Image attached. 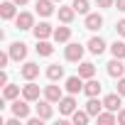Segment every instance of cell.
I'll list each match as a JSON object with an SVG mask.
<instances>
[{
	"mask_svg": "<svg viewBox=\"0 0 125 125\" xmlns=\"http://www.w3.org/2000/svg\"><path fill=\"white\" fill-rule=\"evenodd\" d=\"M96 3H98V8H113L115 0H96Z\"/></svg>",
	"mask_w": 125,
	"mask_h": 125,
	"instance_id": "1f68e13d",
	"label": "cell"
},
{
	"mask_svg": "<svg viewBox=\"0 0 125 125\" xmlns=\"http://www.w3.org/2000/svg\"><path fill=\"white\" fill-rule=\"evenodd\" d=\"M15 0H8V3H3L0 5V17L3 20H12V17H17V10H15Z\"/></svg>",
	"mask_w": 125,
	"mask_h": 125,
	"instance_id": "5bb4252c",
	"label": "cell"
},
{
	"mask_svg": "<svg viewBox=\"0 0 125 125\" xmlns=\"http://www.w3.org/2000/svg\"><path fill=\"white\" fill-rule=\"evenodd\" d=\"M34 10H37V15H42V17H49V15L54 12V0H37Z\"/></svg>",
	"mask_w": 125,
	"mask_h": 125,
	"instance_id": "9a60e30c",
	"label": "cell"
},
{
	"mask_svg": "<svg viewBox=\"0 0 125 125\" xmlns=\"http://www.w3.org/2000/svg\"><path fill=\"white\" fill-rule=\"evenodd\" d=\"M74 10L79 12V15H88V0H74Z\"/></svg>",
	"mask_w": 125,
	"mask_h": 125,
	"instance_id": "f1b7e54d",
	"label": "cell"
},
{
	"mask_svg": "<svg viewBox=\"0 0 125 125\" xmlns=\"http://www.w3.org/2000/svg\"><path fill=\"white\" fill-rule=\"evenodd\" d=\"M32 32H34V37H37V39H47V37H52V34H54V27H52L49 22H39V25H34V27H32Z\"/></svg>",
	"mask_w": 125,
	"mask_h": 125,
	"instance_id": "7c38bea8",
	"label": "cell"
},
{
	"mask_svg": "<svg viewBox=\"0 0 125 125\" xmlns=\"http://www.w3.org/2000/svg\"><path fill=\"white\" fill-rule=\"evenodd\" d=\"M20 74H22V79H27V81H34V79L39 76V64H34V61H27V64L20 69Z\"/></svg>",
	"mask_w": 125,
	"mask_h": 125,
	"instance_id": "8fae6325",
	"label": "cell"
},
{
	"mask_svg": "<svg viewBox=\"0 0 125 125\" xmlns=\"http://www.w3.org/2000/svg\"><path fill=\"white\" fill-rule=\"evenodd\" d=\"M103 108H105V105H103V101H98L96 96H91V98H88V103H86V110H88V115H91V118H96Z\"/></svg>",
	"mask_w": 125,
	"mask_h": 125,
	"instance_id": "2e32d148",
	"label": "cell"
},
{
	"mask_svg": "<svg viewBox=\"0 0 125 125\" xmlns=\"http://www.w3.org/2000/svg\"><path fill=\"white\" fill-rule=\"evenodd\" d=\"M20 86H12V83H5V88H3V101H15V98H20Z\"/></svg>",
	"mask_w": 125,
	"mask_h": 125,
	"instance_id": "44dd1931",
	"label": "cell"
},
{
	"mask_svg": "<svg viewBox=\"0 0 125 125\" xmlns=\"http://www.w3.org/2000/svg\"><path fill=\"white\" fill-rule=\"evenodd\" d=\"M115 8H118L120 12H125V0H115Z\"/></svg>",
	"mask_w": 125,
	"mask_h": 125,
	"instance_id": "e575fe53",
	"label": "cell"
},
{
	"mask_svg": "<svg viewBox=\"0 0 125 125\" xmlns=\"http://www.w3.org/2000/svg\"><path fill=\"white\" fill-rule=\"evenodd\" d=\"M52 113H54V110H52V101H47V98H44V101H39V103H37V115H39V118L49 120V118H52Z\"/></svg>",
	"mask_w": 125,
	"mask_h": 125,
	"instance_id": "d6986e66",
	"label": "cell"
},
{
	"mask_svg": "<svg viewBox=\"0 0 125 125\" xmlns=\"http://www.w3.org/2000/svg\"><path fill=\"white\" fill-rule=\"evenodd\" d=\"M83 93L91 98V96H98L101 93V81H96V79H86V83H83Z\"/></svg>",
	"mask_w": 125,
	"mask_h": 125,
	"instance_id": "ac0fdd59",
	"label": "cell"
},
{
	"mask_svg": "<svg viewBox=\"0 0 125 125\" xmlns=\"http://www.w3.org/2000/svg\"><path fill=\"white\" fill-rule=\"evenodd\" d=\"M110 54L118 56V59H125V42H118V39H115V42L110 44Z\"/></svg>",
	"mask_w": 125,
	"mask_h": 125,
	"instance_id": "83f0119b",
	"label": "cell"
},
{
	"mask_svg": "<svg viewBox=\"0 0 125 125\" xmlns=\"http://www.w3.org/2000/svg\"><path fill=\"white\" fill-rule=\"evenodd\" d=\"M15 25H17V30H32L34 27V15L32 12H20L15 17Z\"/></svg>",
	"mask_w": 125,
	"mask_h": 125,
	"instance_id": "52a82bcc",
	"label": "cell"
},
{
	"mask_svg": "<svg viewBox=\"0 0 125 125\" xmlns=\"http://www.w3.org/2000/svg\"><path fill=\"white\" fill-rule=\"evenodd\" d=\"M10 59H12V56H10V52H8V54H5V52H3V54H0V69H5Z\"/></svg>",
	"mask_w": 125,
	"mask_h": 125,
	"instance_id": "f546056e",
	"label": "cell"
},
{
	"mask_svg": "<svg viewBox=\"0 0 125 125\" xmlns=\"http://www.w3.org/2000/svg\"><path fill=\"white\" fill-rule=\"evenodd\" d=\"M64 88H66V93H74V96H76V93H81V91H83V79H81L79 74H76V76H69Z\"/></svg>",
	"mask_w": 125,
	"mask_h": 125,
	"instance_id": "9c48e42d",
	"label": "cell"
},
{
	"mask_svg": "<svg viewBox=\"0 0 125 125\" xmlns=\"http://www.w3.org/2000/svg\"><path fill=\"white\" fill-rule=\"evenodd\" d=\"M61 76H64V66H59V64H49L47 66V79L49 81H59Z\"/></svg>",
	"mask_w": 125,
	"mask_h": 125,
	"instance_id": "7402d4cb",
	"label": "cell"
},
{
	"mask_svg": "<svg viewBox=\"0 0 125 125\" xmlns=\"http://www.w3.org/2000/svg\"><path fill=\"white\" fill-rule=\"evenodd\" d=\"M83 27H86V30H91V32L101 30V27H103V15H98V12H88V15H86Z\"/></svg>",
	"mask_w": 125,
	"mask_h": 125,
	"instance_id": "ba28073f",
	"label": "cell"
},
{
	"mask_svg": "<svg viewBox=\"0 0 125 125\" xmlns=\"http://www.w3.org/2000/svg\"><path fill=\"white\" fill-rule=\"evenodd\" d=\"M123 74H125V64H123V59L113 56V61H108V76H113V79H120Z\"/></svg>",
	"mask_w": 125,
	"mask_h": 125,
	"instance_id": "8992f818",
	"label": "cell"
},
{
	"mask_svg": "<svg viewBox=\"0 0 125 125\" xmlns=\"http://www.w3.org/2000/svg\"><path fill=\"white\" fill-rule=\"evenodd\" d=\"M118 125H125V108L118 110Z\"/></svg>",
	"mask_w": 125,
	"mask_h": 125,
	"instance_id": "836d02e7",
	"label": "cell"
},
{
	"mask_svg": "<svg viewBox=\"0 0 125 125\" xmlns=\"http://www.w3.org/2000/svg\"><path fill=\"white\" fill-rule=\"evenodd\" d=\"M22 98H27L30 103L39 101V86H37L34 81H27V83L22 86Z\"/></svg>",
	"mask_w": 125,
	"mask_h": 125,
	"instance_id": "5b68a950",
	"label": "cell"
},
{
	"mask_svg": "<svg viewBox=\"0 0 125 125\" xmlns=\"http://www.w3.org/2000/svg\"><path fill=\"white\" fill-rule=\"evenodd\" d=\"M115 91H118L120 96H125V79H123V76L118 79V88H115Z\"/></svg>",
	"mask_w": 125,
	"mask_h": 125,
	"instance_id": "4dcf8cb0",
	"label": "cell"
},
{
	"mask_svg": "<svg viewBox=\"0 0 125 125\" xmlns=\"http://www.w3.org/2000/svg\"><path fill=\"white\" fill-rule=\"evenodd\" d=\"M115 30H118V34H120V37H125V20H120V22L115 25Z\"/></svg>",
	"mask_w": 125,
	"mask_h": 125,
	"instance_id": "d6a6232c",
	"label": "cell"
},
{
	"mask_svg": "<svg viewBox=\"0 0 125 125\" xmlns=\"http://www.w3.org/2000/svg\"><path fill=\"white\" fill-rule=\"evenodd\" d=\"M52 37H54V42H69L71 39V27H56Z\"/></svg>",
	"mask_w": 125,
	"mask_h": 125,
	"instance_id": "d4e9b609",
	"label": "cell"
},
{
	"mask_svg": "<svg viewBox=\"0 0 125 125\" xmlns=\"http://www.w3.org/2000/svg\"><path fill=\"white\" fill-rule=\"evenodd\" d=\"M15 3H17V5H27V3H30V0H15Z\"/></svg>",
	"mask_w": 125,
	"mask_h": 125,
	"instance_id": "8d00e7d4",
	"label": "cell"
},
{
	"mask_svg": "<svg viewBox=\"0 0 125 125\" xmlns=\"http://www.w3.org/2000/svg\"><path fill=\"white\" fill-rule=\"evenodd\" d=\"M88 52H91V54H103V52H105V42H103L101 37H91V39H88Z\"/></svg>",
	"mask_w": 125,
	"mask_h": 125,
	"instance_id": "ffe728a7",
	"label": "cell"
},
{
	"mask_svg": "<svg viewBox=\"0 0 125 125\" xmlns=\"http://www.w3.org/2000/svg\"><path fill=\"white\" fill-rule=\"evenodd\" d=\"M34 49H37L39 56H52V54H54V47H52L47 39H37V47H34Z\"/></svg>",
	"mask_w": 125,
	"mask_h": 125,
	"instance_id": "603a6c76",
	"label": "cell"
},
{
	"mask_svg": "<svg viewBox=\"0 0 125 125\" xmlns=\"http://www.w3.org/2000/svg\"><path fill=\"white\" fill-rule=\"evenodd\" d=\"M76 110V98H74V93H69V96H64L59 101V113L61 115H71Z\"/></svg>",
	"mask_w": 125,
	"mask_h": 125,
	"instance_id": "3957f363",
	"label": "cell"
},
{
	"mask_svg": "<svg viewBox=\"0 0 125 125\" xmlns=\"http://www.w3.org/2000/svg\"><path fill=\"white\" fill-rule=\"evenodd\" d=\"M0 83H3V86L8 83V74H5V69H3V71H0Z\"/></svg>",
	"mask_w": 125,
	"mask_h": 125,
	"instance_id": "d590c367",
	"label": "cell"
},
{
	"mask_svg": "<svg viewBox=\"0 0 125 125\" xmlns=\"http://www.w3.org/2000/svg\"><path fill=\"white\" fill-rule=\"evenodd\" d=\"M79 76L86 81V79H93L96 76V66L91 64V61H81V64H79Z\"/></svg>",
	"mask_w": 125,
	"mask_h": 125,
	"instance_id": "e0dca14e",
	"label": "cell"
},
{
	"mask_svg": "<svg viewBox=\"0 0 125 125\" xmlns=\"http://www.w3.org/2000/svg\"><path fill=\"white\" fill-rule=\"evenodd\" d=\"M8 52H10L12 61H22V59L27 56V44H25V42H12Z\"/></svg>",
	"mask_w": 125,
	"mask_h": 125,
	"instance_id": "277c9868",
	"label": "cell"
},
{
	"mask_svg": "<svg viewBox=\"0 0 125 125\" xmlns=\"http://www.w3.org/2000/svg\"><path fill=\"white\" fill-rule=\"evenodd\" d=\"M54 3H61V0H54Z\"/></svg>",
	"mask_w": 125,
	"mask_h": 125,
	"instance_id": "74e56055",
	"label": "cell"
},
{
	"mask_svg": "<svg viewBox=\"0 0 125 125\" xmlns=\"http://www.w3.org/2000/svg\"><path fill=\"white\" fill-rule=\"evenodd\" d=\"M56 15H59V20L64 22V25H69V22L76 17V10H74V5H71V8H59V12H56Z\"/></svg>",
	"mask_w": 125,
	"mask_h": 125,
	"instance_id": "cb8c5ba5",
	"label": "cell"
},
{
	"mask_svg": "<svg viewBox=\"0 0 125 125\" xmlns=\"http://www.w3.org/2000/svg\"><path fill=\"white\" fill-rule=\"evenodd\" d=\"M120 98H123V96H120L118 91H115V93H108V96L103 98L105 110H113V113H115V110H120V105H123V101H120Z\"/></svg>",
	"mask_w": 125,
	"mask_h": 125,
	"instance_id": "30bf717a",
	"label": "cell"
},
{
	"mask_svg": "<svg viewBox=\"0 0 125 125\" xmlns=\"http://www.w3.org/2000/svg\"><path fill=\"white\" fill-rule=\"evenodd\" d=\"M64 56H66V61H81L83 59V47L76 44V42H71V44H66Z\"/></svg>",
	"mask_w": 125,
	"mask_h": 125,
	"instance_id": "7a4b0ae2",
	"label": "cell"
},
{
	"mask_svg": "<svg viewBox=\"0 0 125 125\" xmlns=\"http://www.w3.org/2000/svg\"><path fill=\"white\" fill-rule=\"evenodd\" d=\"M96 120H98L101 125H113V123H118V115H115L113 110H108V113H103V110H101V113L96 115Z\"/></svg>",
	"mask_w": 125,
	"mask_h": 125,
	"instance_id": "484cf974",
	"label": "cell"
},
{
	"mask_svg": "<svg viewBox=\"0 0 125 125\" xmlns=\"http://www.w3.org/2000/svg\"><path fill=\"white\" fill-rule=\"evenodd\" d=\"M88 110H74L71 113V120H74V125H86L88 123Z\"/></svg>",
	"mask_w": 125,
	"mask_h": 125,
	"instance_id": "4316f807",
	"label": "cell"
},
{
	"mask_svg": "<svg viewBox=\"0 0 125 125\" xmlns=\"http://www.w3.org/2000/svg\"><path fill=\"white\" fill-rule=\"evenodd\" d=\"M44 98L52 103H59L64 98V91H61V86H44Z\"/></svg>",
	"mask_w": 125,
	"mask_h": 125,
	"instance_id": "4fadbf2b",
	"label": "cell"
},
{
	"mask_svg": "<svg viewBox=\"0 0 125 125\" xmlns=\"http://www.w3.org/2000/svg\"><path fill=\"white\" fill-rule=\"evenodd\" d=\"M10 110H12V115H17V118H22V120H27L30 118V101L27 98H15L12 101V105H10Z\"/></svg>",
	"mask_w": 125,
	"mask_h": 125,
	"instance_id": "6da1fadb",
	"label": "cell"
}]
</instances>
